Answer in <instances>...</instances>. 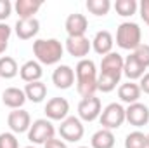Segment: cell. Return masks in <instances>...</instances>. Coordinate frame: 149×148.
<instances>
[{
	"label": "cell",
	"instance_id": "6da1fadb",
	"mask_svg": "<svg viewBox=\"0 0 149 148\" xmlns=\"http://www.w3.org/2000/svg\"><path fill=\"white\" fill-rule=\"evenodd\" d=\"M76 91L80 96L88 98L94 96V92L97 91V70H95V63L92 59H80L76 68Z\"/></svg>",
	"mask_w": 149,
	"mask_h": 148
},
{
	"label": "cell",
	"instance_id": "7a4b0ae2",
	"mask_svg": "<svg viewBox=\"0 0 149 148\" xmlns=\"http://www.w3.org/2000/svg\"><path fill=\"white\" fill-rule=\"evenodd\" d=\"M33 54L40 65H57L64 54V47L57 38H38L33 42Z\"/></svg>",
	"mask_w": 149,
	"mask_h": 148
},
{
	"label": "cell",
	"instance_id": "3957f363",
	"mask_svg": "<svg viewBox=\"0 0 149 148\" xmlns=\"http://www.w3.org/2000/svg\"><path fill=\"white\" fill-rule=\"evenodd\" d=\"M142 32L137 23H121L116 30V45L125 51H135L142 42Z\"/></svg>",
	"mask_w": 149,
	"mask_h": 148
},
{
	"label": "cell",
	"instance_id": "277c9868",
	"mask_svg": "<svg viewBox=\"0 0 149 148\" xmlns=\"http://www.w3.org/2000/svg\"><path fill=\"white\" fill-rule=\"evenodd\" d=\"M56 134V129L52 125L50 120L47 118H38L31 124L30 131H28V140L35 145H45L49 140H52Z\"/></svg>",
	"mask_w": 149,
	"mask_h": 148
},
{
	"label": "cell",
	"instance_id": "5b68a950",
	"mask_svg": "<svg viewBox=\"0 0 149 148\" xmlns=\"http://www.w3.org/2000/svg\"><path fill=\"white\" fill-rule=\"evenodd\" d=\"M99 120H101L102 129H109V131L118 129V127H121L123 122H125V108H123L120 103H109V105L102 110Z\"/></svg>",
	"mask_w": 149,
	"mask_h": 148
},
{
	"label": "cell",
	"instance_id": "8992f818",
	"mask_svg": "<svg viewBox=\"0 0 149 148\" xmlns=\"http://www.w3.org/2000/svg\"><path fill=\"white\" fill-rule=\"evenodd\" d=\"M102 113V103L99 98L95 96H88V98H83L80 103H78V118L80 120H85V122H94L101 117Z\"/></svg>",
	"mask_w": 149,
	"mask_h": 148
},
{
	"label": "cell",
	"instance_id": "52a82bcc",
	"mask_svg": "<svg viewBox=\"0 0 149 148\" xmlns=\"http://www.w3.org/2000/svg\"><path fill=\"white\" fill-rule=\"evenodd\" d=\"M59 134L63 140L74 143V141H80L83 138L85 129H83V124L78 117H66L59 125Z\"/></svg>",
	"mask_w": 149,
	"mask_h": 148
},
{
	"label": "cell",
	"instance_id": "ba28073f",
	"mask_svg": "<svg viewBox=\"0 0 149 148\" xmlns=\"http://www.w3.org/2000/svg\"><path fill=\"white\" fill-rule=\"evenodd\" d=\"M7 124L10 127V131L14 134H23V132H28L30 127H31V117L30 113L23 108L19 110H12L7 117Z\"/></svg>",
	"mask_w": 149,
	"mask_h": 148
},
{
	"label": "cell",
	"instance_id": "9c48e42d",
	"mask_svg": "<svg viewBox=\"0 0 149 148\" xmlns=\"http://www.w3.org/2000/svg\"><path fill=\"white\" fill-rule=\"evenodd\" d=\"M125 120L134 127H144L149 122V108L142 103H134L125 108Z\"/></svg>",
	"mask_w": 149,
	"mask_h": 148
},
{
	"label": "cell",
	"instance_id": "30bf717a",
	"mask_svg": "<svg viewBox=\"0 0 149 148\" xmlns=\"http://www.w3.org/2000/svg\"><path fill=\"white\" fill-rule=\"evenodd\" d=\"M70 113V103L66 98H52L45 105V115L49 120H64Z\"/></svg>",
	"mask_w": 149,
	"mask_h": 148
},
{
	"label": "cell",
	"instance_id": "8fae6325",
	"mask_svg": "<svg viewBox=\"0 0 149 148\" xmlns=\"http://www.w3.org/2000/svg\"><path fill=\"white\" fill-rule=\"evenodd\" d=\"M92 49V42L85 37H68L66 38V51L70 52V56L85 59V56H88Z\"/></svg>",
	"mask_w": 149,
	"mask_h": 148
},
{
	"label": "cell",
	"instance_id": "7c38bea8",
	"mask_svg": "<svg viewBox=\"0 0 149 148\" xmlns=\"http://www.w3.org/2000/svg\"><path fill=\"white\" fill-rule=\"evenodd\" d=\"M64 28L68 32V37H83L85 32L88 30V19L83 14H80V12L70 14L66 18Z\"/></svg>",
	"mask_w": 149,
	"mask_h": 148
},
{
	"label": "cell",
	"instance_id": "4fadbf2b",
	"mask_svg": "<svg viewBox=\"0 0 149 148\" xmlns=\"http://www.w3.org/2000/svg\"><path fill=\"white\" fill-rule=\"evenodd\" d=\"M123 63H125V59L118 52H109L101 61V73L113 75V77H120L121 78V75H123Z\"/></svg>",
	"mask_w": 149,
	"mask_h": 148
},
{
	"label": "cell",
	"instance_id": "5bb4252c",
	"mask_svg": "<svg viewBox=\"0 0 149 148\" xmlns=\"http://www.w3.org/2000/svg\"><path fill=\"white\" fill-rule=\"evenodd\" d=\"M52 82L57 89H70L74 84V72L68 65H59L54 73H52Z\"/></svg>",
	"mask_w": 149,
	"mask_h": 148
},
{
	"label": "cell",
	"instance_id": "9a60e30c",
	"mask_svg": "<svg viewBox=\"0 0 149 148\" xmlns=\"http://www.w3.org/2000/svg\"><path fill=\"white\" fill-rule=\"evenodd\" d=\"M2 101H3V105H5L7 108H10V110H19V108L24 105V101H26V94H24V91L19 89V87H7V89L3 91V94H2Z\"/></svg>",
	"mask_w": 149,
	"mask_h": 148
},
{
	"label": "cell",
	"instance_id": "2e32d148",
	"mask_svg": "<svg viewBox=\"0 0 149 148\" xmlns=\"http://www.w3.org/2000/svg\"><path fill=\"white\" fill-rule=\"evenodd\" d=\"M14 28H16L17 38L30 40V38H33L40 32V23L35 18H31V19H17V23H16Z\"/></svg>",
	"mask_w": 149,
	"mask_h": 148
},
{
	"label": "cell",
	"instance_id": "e0dca14e",
	"mask_svg": "<svg viewBox=\"0 0 149 148\" xmlns=\"http://www.w3.org/2000/svg\"><path fill=\"white\" fill-rule=\"evenodd\" d=\"M113 35L108 32V30H101V32H97L95 33V37L92 40V49L97 52V54H101V56H106V54H109L113 52Z\"/></svg>",
	"mask_w": 149,
	"mask_h": 148
},
{
	"label": "cell",
	"instance_id": "ac0fdd59",
	"mask_svg": "<svg viewBox=\"0 0 149 148\" xmlns=\"http://www.w3.org/2000/svg\"><path fill=\"white\" fill-rule=\"evenodd\" d=\"M141 87L139 84L135 82H127V84H121L118 87V98L123 101V103H128V105H134V103H139V98H141Z\"/></svg>",
	"mask_w": 149,
	"mask_h": 148
},
{
	"label": "cell",
	"instance_id": "d6986e66",
	"mask_svg": "<svg viewBox=\"0 0 149 148\" xmlns=\"http://www.w3.org/2000/svg\"><path fill=\"white\" fill-rule=\"evenodd\" d=\"M146 68L137 61V58L134 54H128L125 63H123V75L132 82V80H137V78H142L144 77Z\"/></svg>",
	"mask_w": 149,
	"mask_h": 148
},
{
	"label": "cell",
	"instance_id": "ffe728a7",
	"mask_svg": "<svg viewBox=\"0 0 149 148\" xmlns=\"http://www.w3.org/2000/svg\"><path fill=\"white\" fill-rule=\"evenodd\" d=\"M40 7H42L40 0H17L16 5H14L19 19H31V18H35V14L38 12Z\"/></svg>",
	"mask_w": 149,
	"mask_h": 148
},
{
	"label": "cell",
	"instance_id": "44dd1931",
	"mask_svg": "<svg viewBox=\"0 0 149 148\" xmlns=\"http://www.w3.org/2000/svg\"><path fill=\"white\" fill-rule=\"evenodd\" d=\"M19 75L24 82L31 84V82H38L43 75V70H42V65L38 61H26L21 68H19Z\"/></svg>",
	"mask_w": 149,
	"mask_h": 148
},
{
	"label": "cell",
	"instance_id": "7402d4cb",
	"mask_svg": "<svg viewBox=\"0 0 149 148\" xmlns=\"http://www.w3.org/2000/svg\"><path fill=\"white\" fill-rule=\"evenodd\" d=\"M24 94H26V99H30L31 103H42L45 99V96H47V85L42 80L26 84Z\"/></svg>",
	"mask_w": 149,
	"mask_h": 148
},
{
	"label": "cell",
	"instance_id": "603a6c76",
	"mask_svg": "<svg viewBox=\"0 0 149 148\" xmlns=\"http://www.w3.org/2000/svg\"><path fill=\"white\" fill-rule=\"evenodd\" d=\"M92 148H113L114 147V134L109 129H99L97 132H94L92 140H90Z\"/></svg>",
	"mask_w": 149,
	"mask_h": 148
},
{
	"label": "cell",
	"instance_id": "cb8c5ba5",
	"mask_svg": "<svg viewBox=\"0 0 149 148\" xmlns=\"http://www.w3.org/2000/svg\"><path fill=\"white\" fill-rule=\"evenodd\" d=\"M19 73L17 63L10 56H2L0 58V78H14Z\"/></svg>",
	"mask_w": 149,
	"mask_h": 148
},
{
	"label": "cell",
	"instance_id": "d4e9b609",
	"mask_svg": "<svg viewBox=\"0 0 149 148\" xmlns=\"http://www.w3.org/2000/svg\"><path fill=\"white\" fill-rule=\"evenodd\" d=\"M139 9V4L135 0H116L114 2V11L118 16L121 18H128V16H134Z\"/></svg>",
	"mask_w": 149,
	"mask_h": 148
},
{
	"label": "cell",
	"instance_id": "484cf974",
	"mask_svg": "<svg viewBox=\"0 0 149 148\" xmlns=\"http://www.w3.org/2000/svg\"><path fill=\"white\" fill-rule=\"evenodd\" d=\"M118 84H120V77H113V75L106 73L97 75V91H101V92H111L116 89Z\"/></svg>",
	"mask_w": 149,
	"mask_h": 148
},
{
	"label": "cell",
	"instance_id": "4316f807",
	"mask_svg": "<svg viewBox=\"0 0 149 148\" xmlns=\"http://www.w3.org/2000/svg\"><path fill=\"white\" fill-rule=\"evenodd\" d=\"M125 148H148V134H144L141 131H134V132L127 134Z\"/></svg>",
	"mask_w": 149,
	"mask_h": 148
},
{
	"label": "cell",
	"instance_id": "83f0119b",
	"mask_svg": "<svg viewBox=\"0 0 149 148\" xmlns=\"http://www.w3.org/2000/svg\"><path fill=\"white\" fill-rule=\"evenodd\" d=\"M87 9L90 14L94 16H106L111 9V2L109 0H87Z\"/></svg>",
	"mask_w": 149,
	"mask_h": 148
},
{
	"label": "cell",
	"instance_id": "f1b7e54d",
	"mask_svg": "<svg viewBox=\"0 0 149 148\" xmlns=\"http://www.w3.org/2000/svg\"><path fill=\"white\" fill-rule=\"evenodd\" d=\"M132 54L137 58V61H139L144 68H148V66H149V45H148V44H141V45H139Z\"/></svg>",
	"mask_w": 149,
	"mask_h": 148
},
{
	"label": "cell",
	"instance_id": "f546056e",
	"mask_svg": "<svg viewBox=\"0 0 149 148\" xmlns=\"http://www.w3.org/2000/svg\"><path fill=\"white\" fill-rule=\"evenodd\" d=\"M12 33V28L7 23H0V54L5 52L7 45H9V38Z\"/></svg>",
	"mask_w": 149,
	"mask_h": 148
},
{
	"label": "cell",
	"instance_id": "4dcf8cb0",
	"mask_svg": "<svg viewBox=\"0 0 149 148\" xmlns=\"http://www.w3.org/2000/svg\"><path fill=\"white\" fill-rule=\"evenodd\" d=\"M0 148H19V141L14 132H2L0 134Z\"/></svg>",
	"mask_w": 149,
	"mask_h": 148
},
{
	"label": "cell",
	"instance_id": "1f68e13d",
	"mask_svg": "<svg viewBox=\"0 0 149 148\" xmlns=\"http://www.w3.org/2000/svg\"><path fill=\"white\" fill-rule=\"evenodd\" d=\"M12 12V4L9 0H0V23L5 21Z\"/></svg>",
	"mask_w": 149,
	"mask_h": 148
},
{
	"label": "cell",
	"instance_id": "d6a6232c",
	"mask_svg": "<svg viewBox=\"0 0 149 148\" xmlns=\"http://www.w3.org/2000/svg\"><path fill=\"white\" fill-rule=\"evenodd\" d=\"M141 18L149 26V0H142L141 2Z\"/></svg>",
	"mask_w": 149,
	"mask_h": 148
},
{
	"label": "cell",
	"instance_id": "836d02e7",
	"mask_svg": "<svg viewBox=\"0 0 149 148\" xmlns=\"http://www.w3.org/2000/svg\"><path fill=\"white\" fill-rule=\"evenodd\" d=\"M43 148H68V147H66V143H64V141L52 138V140H49V141L43 145Z\"/></svg>",
	"mask_w": 149,
	"mask_h": 148
},
{
	"label": "cell",
	"instance_id": "e575fe53",
	"mask_svg": "<svg viewBox=\"0 0 149 148\" xmlns=\"http://www.w3.org/2000/svg\"><path fill=\"white\" fill-rule=\"evenodd\" d=\"M139 84H141V85H139V87H141V91H142V92H146V94H149V73H144V77L141 78V82H139Z\"/></svg>",
	"mask_w": 149,
	"mask_h": 148
},
{
	"label": "cell",
	"instance_id": "d590c367",
	"mask_svg": "<svg viewBox=\"0 0 149 148\" xmlns=\"http://www.w3.org/2000/svg\"><path fill=\"white\" fill-rule=\"evenodd\" d=\"M148 148H149V134H148Z\"/></svg>",
	"mask_w": 149,
	"mask_h": 148
},
{
	"label": "cell",
	"instance_id": "8d00e7d4",
	"mask_svg": "<svg viewBox=\"0 0 149 148\" xmlns=\"http://www.w3.org/2000/svg\"><path fill=\"white\" fill-rule=\"evenodd\" d=\"M78 148H88V147H78Z\"/></svg>",
	"mask_w": 149,
	"mask_h": 148
},
{
	"label": "cell",
	"instance_id": "74e56055",
	"mask_svg": "<svg viewBox=\"0 0 149 148\" xmlns=\"http://www.w3.org/2000/svg\"><path fill=\"white\" fill-rule=\"evenodd\" d=\"M24 148H35V147H24Z\"/></svg>",
	"mask_w": 149,
	"mask_h": 148
}]
</instances>
